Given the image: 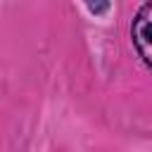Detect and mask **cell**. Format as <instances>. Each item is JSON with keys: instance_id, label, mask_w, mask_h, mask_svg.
Returning a JSON list of instances; mask_svg holds the SVG:
<instances>
[{"instance_id": "obj_1", "label": "cell", "mask_w": 152, "mask_h": 152, "mask_svg": "<svg viewBox=\"0 0 152 152\" xmlns=\"http://www.w3.org/2000/svg\"><path fill=\"white\" fill-rule=\"evenodd\" d=\"M131 38L138 57L145 62V66L152 69V2H145L135 12L131 24Z\"/></svg>"}, {"instance_id": "obj_2", "label": "cell", "mask_w": 152, "mask_h": 152, "mask_svg": "<svg viewBox=\"0 0 152 152\" xmlns=\"http://www.w3.org/2000/svg\"><path fill=\"white\" fill-rule=\"evenodd\" d=\"M88 10L97 14V12H107V10H109V5H88Z\"/></svg>"}]
</instances>
